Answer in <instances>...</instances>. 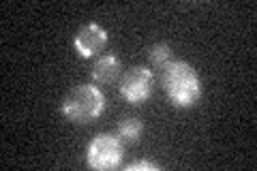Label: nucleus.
<instances>
[{
    "instance_id": "nucleus-1",
    "label": "nucleus",
    "mask_w": 257,
    "mask_h": 171,
    "mask_svg": "<svg viewBox=\"0 0 257 171\" xmlns=\"http://www.w3.org/2000/svg\"><path fill=\"white\" fill-rule=\"evenodd\" d=\"M161 84L174 107L189 109L202 99V79L184 60H172L161 71Z\"/></svg>"
},
{
    "instance_id": "nucleus-5",
    "label": "nucleus",
    "mask_w": 257,
    "mask_h": 171,
    "mask_svg": "<svg viewBox=\"0 0 257 171\" xmlns=\"http://www.w3.org/2000/svg\"><path fill=\"white\" fill-rule=\"evenodd\" d=\"M73 45H75L77 56L90 60V58L99 56L103 50H105L107 32H105V28H103V26H99V24L90 22V24H86V26H82L77 30V35L73 39Z\"/></svg>"
},
{
    "instance_id": "nucleus-7",
    "label": "nucleus",
    "mask_w": 257,
    "mask_h": 171,
    "mask_svg": "<svg viewBox=\"0 0 257 171\" xmlns=\"http://www.w3.org/2000/svg\"><path fill=\"white\" fill-rule=\"evenodd\" d=\"M144 133V122L135 116H124L118 122V137L124 143H138Z\"/></svg>"
},
{
    "instance_id": "nucleus-4",
    "label": "nucleus",
    "mask_w": 257,
    "mask_h": 171,
    "mask_svg": "<svg viewBox=\"0 0 257 171\" xmlns=\"http://www.w3.org/2000/svg\"><path fill=\"white\" fill-rule=\"evenodd\" d=\"M152 86H155V75L146 67H131L120 75V94L122 99L140 105L152 94Z\"/></svg>"
},
{
    "instance_id": "nucleus-2",
    "label": "nucleus",
    "mask_w": 257,
    "mask_h": 171,
    "mask_svg": "<svg viewBox=\"0 0 257 171\" xmlns=\"http://www.w3.org/2000/svg\"><path fill=\"white\" fill-rule=\"evenodd\" d=\"M105 109V96L94 84L75 86L62 101V116L73 124H88L96 120Z\"/></svg>"
},
{
    "instance_id": "nucleus-6",
    "label": "nucleus",
    "mask_w": 257,
    "mask_h": 171,
    "mask_svg": "<svg viewBox=\"0 0 257 171\" xmlns=\"http://www.w3.org/2000/svg\"><path fill=\"white\" fill-rule=\"evenodd\" d=\"M90 75H92L94 84L109 86V84H114V81H118L120 75H122V62H120V58L114 54H103L94 60Z\"/></svg>"
},
{
    "instance_id": "nucleus-8",
    "label": "nucleus",
    "mask_w": 257,
    "mask_h": 171,
    "mask_svg": "<svg viewBox=\"0 0 257 171\" xmlns=\"http://www.w3.org/2000/svg\"><path fill=\"white\" fill-rule=\"evenodd\" d=\"M148 58H150V64H152V67L163 71L167 64L172 62V47L167 45V43H155V45L150 47Z\"/></svg>"
},
{
    "instance_id": "nucleus-9",
    "label": "nucleus",
    "mask_w": 257,
    "mask_h": 171,
    "mask_svg": "<svg viewBox=\"0 0 257 171\" xmlns=\"http://www.w3.org/2000/svg\"><path fill=\"white\" fill-rule=\"evenodd\" d=\"M161 167L157 162H150V160H138V162H131L126 167V171H159Z\"/></svg>"
},
{
    "instance_id": "nucleus-3",
    "label": "nucleus",
    "mask_w": 257,
    "mask_h": 171,
    "mask_svg": "<svg viewBox=\"0 0 257 171\" xmlns=\"http://www.w3.org/2000/svg\"><path fill=\"white\" fill-rule=\"evenodd\" d=\"M122 154H124V141L118 135L101 133L88 143L86 160H88V167H92L96 171H107L120 165Z\"/></svg>"
}]
</instances>
